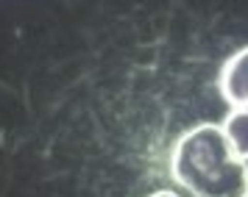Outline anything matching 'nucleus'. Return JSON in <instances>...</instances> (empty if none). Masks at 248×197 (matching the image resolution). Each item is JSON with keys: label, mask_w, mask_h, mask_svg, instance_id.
Segmentation results:
<instances>
[{"label": "nucleus", "mask_w": 248, "mask_h": 197, "mask_svg": "<svg viewBox=\"0 0 248 197\" xmlns=\"http://www.w3.org/2000/svg\"><path fill=\"white\" fill-rule=\"evenodd\" d=\"M170 178L190 197H248V161L232 150L217 122L181 133L170 153Z\"/></svg>", "instance_id": "1"}, {"label": "nucleus", "mask_w": 248, "mask_h": 197, "mask_svg": "<svg viewBox=\"0 0 248 197\" xmlns=\"http://www.w3.org/2000/svg\"><path fill=\"white\" fill-rule=\"evenodd\" d=\"M217 92L229 103V109L248 106V47L226 58V64L220 67V75H217Z\"/></svg>", "instance_id": "2"}, {"label": "nucleus", "mask_w": 248, "mask_h": 197, "mask_svg": "<svg viewBox=\"0 0 248 197\" xmlns=\"http://www.w3.org/2000/svg\"><path fill=\"white\" fill-rule=\"evenodd\" d=\"M223 133L232 150H234L243 161H248V106L232 109L223 120Z\"/></svg>", "instance_id": "3"}, {"label": "nucleus", "mask_w": 248, "mask_h": 197, "mask_svg": "<svg viewBox=\"0 0 248 197\" xmlns=\"http://www.w3.org/2000/svg\"><path fill=\"white\" fill-rule=\"evenodd\" d=\"M148 197H181L179 192H170V189H159V192H154V195H148Z\"/></svg>", "instance_id": "4"}]
</instances>
